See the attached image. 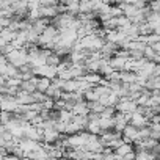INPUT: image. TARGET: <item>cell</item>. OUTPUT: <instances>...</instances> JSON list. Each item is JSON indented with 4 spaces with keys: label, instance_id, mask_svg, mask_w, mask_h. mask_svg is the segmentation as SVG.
Instances as JSON below:
<instances>
[{
    "label": "cell",
    "instance_id": "obj_1",
    "mask_svg": "<svg viewBox=\"0 0 160 160\" xmlns=\"http://www.w3.org/2000/svg\"><path fill=\"white\" fill-rule=\"evenodd\" d=\"M5 58H7V61L10 64H13L16 68H21V66H24V64L28 63V50L24 46V47H19V49L11 50L8 55H5Z\"/></svg>",
    "mask_w": 160,
    "mask_h": 160
},
{
    "label": "cell",
    "instance_id": "obj_2",
    "mask_svg": "<svg viewBox=\"0 0 160 160\" xmlns=\"http://www.w3.org/2000/svg\"><path fill=\"white\" fill-rule=\"evenodd\" d=\"M115 108H116V112H119V113L130 115V113H133V112L138 108V105H137V102H135L133 99H130V98H119V101H118V104L115 105Z\"/></svg>",
    "mask_w": 160,
    "mask_h": 160
},
{
    "label": "cell",
    "instance_id": "obj_3",
    "mask_svg": "<svg viewBox=\"0 0 160 160\" xmlns=\"http://www.w3.org/2000/svg\"><path fill=\"white\" fill-rule=\"evenodd\" d=\"M18 108H19V102H18L16 96L3 94V101H2V104H0V110L16 113V112H18Z\"/></svg>",
    "mask_w": 160,
    "mask_h": 160
},
{
    "label": "cell",
    "instance_id": "obj_4",
    "mask_svg": "<svg viewBox=\"0 0 160 160\" xmlns=\"http://www.w3.org/2000/svg\"><path fill=\"white\" fill-rule=\"evenodd\" d=\"M41 133H42V141L47 143V144H53L60 140V132L55 129V127H44V129H39Z\"/></svg>",
    "mask_w": 160,
    "mask_h": 160
},
{
    "label": "cell",
    "instance_id": "obj_5",
    "mask_svg": "<svg viewBox=\"0 0 160 160\" xmlns=\"http://www.w3.org/2000/svg\"><path fill=\"white\" fill-rule=\"evenodd\" d=\"M129 124H132V126H135V127H138V129H141V127H146V126H149V119L143 115V113H140V112H133V113H130L129 115Z\"/></svg>",
    "mask_w": 160,
    "mask_h": 160
},
{
    "label": "cell",
    "instance_id": "obj_6",
    "mask_svg": "<svg viewBox=\"0 0 160 160\" xmlns=\"http://www.w3.org/2000/svg\"><path fill=\"white\" fill-rule=\"evenodd\" d=\"M129 124V115H124V113H119L116 112V115L113 116V129L116 132H121L126 129V126Z\"/></svg>",
    "mask_w": 160,
    "mask_h": 160
},
{
    "label": "cell",
    "instance_id": "obj_7",
    "mask_svg": "<svg viewBox=\"0 0 160 160\" xmlns=\"http://www.w3.org/2000/svg\"><path fill=\"white\" fill-rule=\"evenodd\" d=\"M138 140V127L127 124L126 129L122 130V141L124 143H135Z\"/></svg>",
    "mask_w": 160,
    "mask_h": 160
},
{
    "label": "cell",
    "instance_id": "obj_8",
    "mask_svg": "<svg viewBox=\"0 0 160 160\" xmlns=\"http://www.w3.org/2000/svg\"><path fill=\"white\" fill-rule=\"evenodd\" d=\"M19 148H21V151L24 152V157H25L27 154L38 151V149L41 148V146H39V144H38V141H35V140H28V138H24V140H21V141H19Z\"/></svg>",
    "mask_w": 160,
    "mask_h": 160
},
{
    "label": "cell",
    "instance_id": "obj_9",
    "mask_svg": "<svg viewBox=\"0 0 160 160\" xmlns=\"http://www.w3.org/2000/svg\"><path fill=\"white\" fill-rule=\"evenodd\" d=\"M127 61H129V58H122V57H118V55H113V57L108 58V63L115 71H124Z\"/></svg>",
    "mask_w": 160,
    "mask_h": 160
},
{
    "label": "cell",
    "instance_id": "obj_10",
    "mask_svg": "<svg viewBox=\"0 0 160 160\" xmlns=\"http://www.w3.org/2000/svg\"><path fill=\"white\" fill-rule=\"evenodd\" d=\"M36 82H38V77H32L28 80H22L21 83V91H25V93H35L36 91Z\"/></svg>",
    "mask_w": 160,
    "mask_h": 160
},
{
    "label": "cell",
    "instance_id": "obj_11",
    "mask_svg": "<svg viewBox=\"0 0 160 160\" xmlns=\"http://www.w3.org/2000/svg\"><path fill=\"white\" fill-rule=\"evenodd\" d=\"M71 112L74 113V116H75V115H78V116H87V115L90 113V108H88L87 101H80V102H77V104L71 108Z\"/></svg>",
    "mask_w": 160,
    "mask_h": 160
},
{
    "label": "cell",
    "instance_id": "obj_12",
    "mask_svg": "<svg viewBox=\"0 0 160 160\" xmlns=\"http://www.w3.org/2000/svg\"><path fill=\"white\" fill-rule=\"evenodd\" d=\"M63 93H64V91H63L61 88H58L57 85H53V83H52V85L49 87V90H47V91H46L44 94H46V96H47L49 99H52V101L55 102V101L61 99V94H63Z\"/></svg>",
    "mask_w": 160,
    "mask_h": 160
},
{
    "label": "cell",
    "instance_id": "obj_13",
    "mask_svg": "<svg viewBox=\"0 0 160 160\" xmlns=\"http://www.w3.org/2000/svg\"><path fill=\"white\" fill-rule=\"evenodd\" d=\"M119 77L124 83H137V72L133 71H119Z\"/></svg>",
    "mask_w": 160,
    "mask_h": 160
},
{
    "label": "cell",
    "instance_id": "obj_14",
    "mask_svg": "<svg viewBox=\"0 0 160 160\" xmlns=\"http://www.w3.org/2000/svg\"><path fill=\"white\" fill-rule=\"evenodd\" d=\"M52 85V80L47 77H38V82H36V91L39 93H46L49 90V87Z\"/></svg>",
    "mask_w": 160,
    "mask_h": 160
},
{
    "label": "cell",
    "instance_id": "obj_15",
    "mask_svg": "<svg viewBox=\"0 0 160 160\" xmlns=\"http://www.w3.org/2000/svg\"><path fill=\"white\" fill-rule=\"evenodd\" d=\"M135 151V148H133V143H122L116 151H115V154L116 155H121V157H124V155H127V154H130V152H133Z\"/></svg>",
    "mask_w": 160,
    "mask_h": 160
},
{
    "label": "cell",
    "instance_id": "obj_16",
    "mask_svg": "<svg viewBox=\"0 0 160 160\" xmlns=\"http://www.w3.org/2000/svg\"><path fill=\"white\" fill-rule=\"evenodd\" d=\"M60 63H61V57L57 55L53 50H50V53L47 55V63H46V64H49V66H55V68H57Z\"/></svg>",
    "mask_w": 160,
    "mask_h": 160
},
{
    "label": "cell",
    "instance_id": "obj_17",
    "mask_svg": "<svg viewBox=\"0 0 160 160\" xmlns=\"http://www.w3.org/2000/svg\"><path fill=\"white\" fill-rule=\"evenodd\" d=\"M87 130L90 133H94V135H99L102 130H101V126H99V119L98 121H90L88 119V124H87Z\"/></svg>",
    "mask_w": 160,
    "mask_h": 160
},
{
    "label": "cell",
    "instance_id": "obj_18",
    "mask_svg": "<svg viewBox=\"0 0 160 160\" xmlns=\"http://www.w3.org/2000/svg\"><path fill=\"white\" fill-rule=\"evenodd\" d=\"M99 126H101V130H110L113 129V118H99Z\"/></svg>",
    "mask_w": 160,
    "mask_h": 160
},
{
    "label": "cell",
    "instance_id": "obj_19",
    "mask_svg": "<svg viewBox=\"0 0 160 160\" xmlns=\"http://www.w3.org/2000/svg\"><path fill=\"white\" fill-rule=\"evenodd\" d=\"M13 115H14V113H11V112L0 110V124H3V126L10 124V122L13 121Z\"/></svg>",
    "mask_w": 160,
    "mask_h": 160
},
{
    "label": "cell",
    "instance_id": "obj_20",
    "mask_svg": "<svg viewBox=\"0 0 160 160\" xmlns=\"http://www.w3.org/2000/svg\"><path fill=\"white\" fill-rule=\"evenodd\" d=\"M116 115V108L115 107H105L102 112H101V116L102 118H113Z\"/></svg>",
    "mask_w": 160,
    "mask_h": 160
},
{
    "label": "cell",
    "instance_id": "obj_21",
    "mask_svg": "<svg viewBox=\"0 0 160 160\" xmlns=\"http://www.w3.org/2000/svg\"><path fill=\"white\" fill-rule=\"evenodd\" d=\"M130 58L132 60H141L143 57V50H130Z\"/></svg>",
    "mask_w": 160,
    "mask_h": 160
},
{
    "label": "cell",
    "instance_id": "obj_22",
    "mask_svg": "<svg viewBox=\"0 0 160 160\" xmlns=\"http://www.w3.org/2000/svg\"><path fill=\"white\" fill-rule=\"evenodd\" d=\"M126 3H130V5H138V3H148L149 0H122Z\"/></svg>",
    "mask_w": 160,
    "mask_h": 160
},
{
    "label": "cell",
    "instance_id": "obj_23",
    "mask_svg": "<svg viewBox=\"0 0 160 160\" xmlns=\"http://www.w3.org/2000/svg\"><path fill=\"white\" fill-rule=\"evenodd\" d=\"M5 160H22L19 155H14V154H10V155H5Z\"/></svg>",
    "mask_w": 160,
    "mask_h": 160
},
{
    "label": "cell",
    "instance_id": "obj_24",
    "mask_svg": "<svg viewBox=\"0 0 160 160\" xmlns=\"http://www.w3.org/2000/svg\"><path fill=\"white\" fill-rule=\"evenodd\" d=\"M152 75H158L160 77V63H155V66H154V74Z\"/></svg>",
    "mask_w": 160,
    "mask_h": 160
},
{
    "label": "cell",
    "instance_id": "obj_25",
    "mask_svg": "<svg viewBox=\"0 0 160 160\" xmlns=\"http://www.w3.org/2000/svg\"><path fill=\"white\" fill-rule=\"evenodd\" d=\"M152 47H154V50H155V52H158V53H160V42H155V44H152Z\"/></svg>",
    "mask_w": 160,
    "mask_h": 160
},
{
    "label": "cell",
    "instance_id": "obj_26",
    "mask_svg": "<svg viewBox=\"0 0 160 160\" xmlns=\"http://www.w3.org/2000/svg\"><path fill=\"white\" fill-rule=\"evenodd\" d=\"M7 44H8V41H7V39H3L2 36H0V47H3V46H7Z\"/></svg>",
    "mask_w": 160,
    "mask_h": 160
},
{
    "label": "cell",
    "instance_id": "obj_27",
    "mask_svg": "<svg viewBox=\"0 0 160 160\" xmlns=\"http://www.w3.org/2000/svg\"><path fill=\"white\" fill-rule=\"evenodd\" d=\"M102 2H104V3H110V0H102Z\"/></svg>",
    "mask_w": 160,
    "mask_h": 160
},
{
    "label": "cell",
    "instance_id": "obj_28",
    "mask_svg": "<svg viewBox=\"0 0 160 160\" xmlns=\"http://www.w3.org/2000/svg\"><path fill=\"white\" fill-rule=\"evenodd\" d=\"M80 2H83V0H80Z\"/></svg>",
    "mask_w": 160,
    "mask_h": 160
},
{
    "label": "cell",
    "instance_id": "obj_29",
    "mask_svg": "<svg viewBox=\"0 0 160 160\" xmlns=\"http://www.w3.org/2000/svg\"><path fill=\"white\" fill-rule=\"evenodd\" d=\"M50 160H52V158H50Z\"/></svg>",
    "mask_w": 160,
    "mask_h": 160
}]
</instances>
